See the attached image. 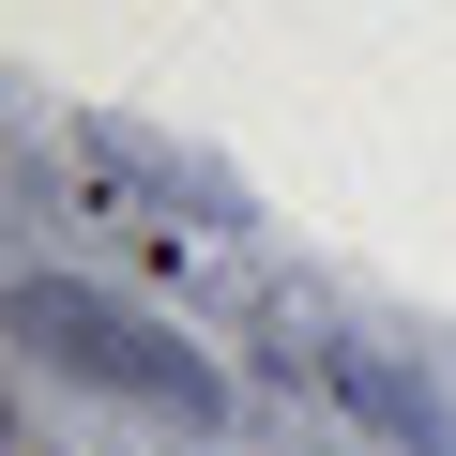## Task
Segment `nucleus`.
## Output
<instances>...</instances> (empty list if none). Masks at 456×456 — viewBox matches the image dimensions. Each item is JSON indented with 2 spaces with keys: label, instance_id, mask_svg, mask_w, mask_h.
<instances>
[{
  "label": "nucleus",
  "instance_id": "obj_3",
  "mask_svg": "<svg viewBox=\"0 0 456 456\" xmlns=\"http://www.w3.org/2000/svg\"><path fill=\"white\" fill-rule=\"evenodd\" d=\"M77 167L122 198V183H152V213H183V228H244V198H228L213 167H183V152H152V137H122V122H77Z\"/></svg>",
  "mask_w": 456,
  "mask_h": 456
},
{
  "label": "nucleus",
  "instance_id": "obj_2",
  "mask_svg": "<svg viewBox=\"0 0 456 456\" xmlns=\"http://www.w3.org/2000/svg\"><path fill=\"white\" fill-rule=\"evenodd\" d=\"M274 335H289V365H305V380H320L335 411H380V426H395L411 456H456V426H441V395H426V380H411V365H395L380 335H320V320H274Z\"/></svg>",
  "mask_w": 456,
  "mask_h": 456
},
{
  "label": "nucleus",
  "instance_id": "obj_1",
  "mask_svg": "<svg viewBox=\"0 0 456 456\" xmlns=\"http://www.w3.org/2000/svg\"><path fill=\"white\" fill-rule=\"evenodd\" d=\"M16 335H31L46 365H77V380H107V395L167 411V426H213V411H228V380H213V365H198L167 320H137V305H107V289L31 274V289H16Z\"/></svg>",
  "mask_w": 456,
  "mask_h": 456
}]
</instances>
